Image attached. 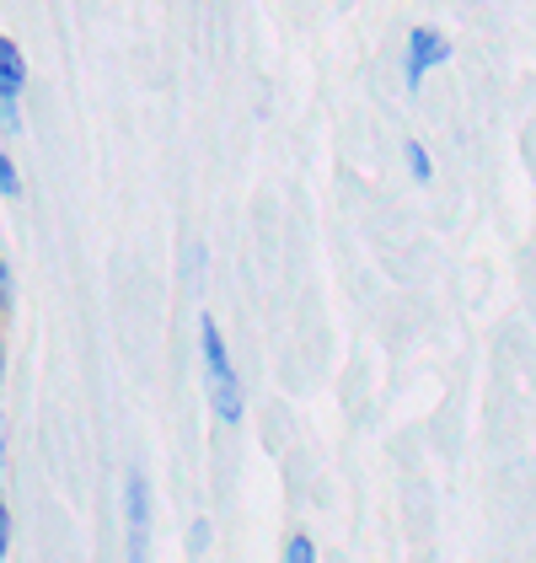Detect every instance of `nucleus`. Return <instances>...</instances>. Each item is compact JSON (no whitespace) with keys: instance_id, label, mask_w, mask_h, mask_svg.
<instances>
[{"instance_id":"nucleus-1","label":"nucleus","mask_w":536,"mask_h":563,"mask_svg":"<svg viewBox=\"0 0 536 563\" xmlns=\"http://www.w3.org/2000/svg\"><path fill=\"white\" fill-rule=\"evenodd\" d=\"M199 354H204V382H210V402L225 424L242 419V387H236V365H231V349H225L215 317L199 322Z\"/></svg>"},{"instance_id":"nucleus-2","label":"nucleus","mask_w":536,"mask_h":563,"mask_svg":"<svg viewBox=\"0 0 536 563\" xmlns=\"http://www.w3.org/2000/svg\"><path fill=\"white\" fill-rule=\"evenodd\" d=\"M124 563H150V483L139 467L124 477Z\"/></svg>"},{"instance_id":"nucleus-3","label":"nucleus","mask_w":536,"mask_h":563,"mask_svg":"<svg viewBox=\"0 0 536 563\" xmlns=\"http://www.w3.org/2000/svg\"><path fill=\"white\" fill-rule=\"evenodd\" d=\"M450 59V44L435 33V27H418V33H407V59H402V76H407V87L418 91V81L429 76V65H446Z\"/></svg>"},{"instance_id":"nucleus-4","label":"nucleus","mask_w":536,"mask_h":563,"mask_svg":"<svg viewBox=\"0 0 536 563\" xmlns=\"http://www.w3.org/2000/svg\"><path fill=\"white\" fill-rule=\"evenodd\" d=\"M27 91V59L11 38H0V102H16Z\"/></svg>"},{"instance_id":"nucleus-5","label":"nucleus","mask_w":536,"mask_h":563,"mask_svg":"<svg viewBox=\"0 0 536 563\" xmlns=\"http://www.w3.org/2000/svg\"><path fill=\"white\" fill-rule=\"evenodd\" d=\"M284 563H316V548H312L306 531H295V537L284 542Z\"/></svg>"},{"instance_id":"nucleus-6","label":"nucleus","mask_w":536,"mask_h":563,"mask_svg":"<svg viewBox=\"0 0 536 563\" xmlns=\"http://www.w3.org/2000/svg\"><path fill=\"white\" fill-rule=\"evenodd\" d=\"M407 173L418 177V183H429V177H435V167H429V151H424L418 140H407Z\"/></svg>"},{"instance_id":"nucleus-7","label":"nucleus","mask_w":536,"mask_h":563,"mask_svg":"<svg viewBox=\"0 0 536 563\" xmlns=\"http://www.w3.org/2000/svg\"><path fill=\"white\" fill-rule=\"evenodd\" d=\"M0 194H5V199H22V177H16V167H11L5 151H0Z\"/></svg>"},{"instance_id":"nucleus-8","label":"nucleus","mask_w":536,"mask_h":563,"mask_svg":"<svg viewBox=\"0 0 536 563\" xmlns=\"http://www.w3.org/2000/svg\"><path fill=\"white\" fill-rule=\"evenodd\" d=\"M0 124H5V130H22V119H16V102H0Z\"/></svg>"},{"instance_id":"nucleus-9","label":"nucleus","mask_w":536,"mask_h":563,"mask_svg":"<svg viewBox=\"0 0 536 563\" xmlns=\"http://www.w3.org/2000/svg\"><path fill=\"white\" fill-rule=\"evenodd\" d=\"M5 548H11V516H5V505H0V559H5Z\"/></svg>"},{"instance_id":"nucleus-10","label":"nucleus","mask_w":536,"mask_h":563,"mask_svg":"<svg viewBox=\"0 0 536 563\" xmlns=\"http://www.w3.org/2000/svg\"><path fill=\"white\" fill-rule=\"evenodd\" d=\"M0 306H11V268L0 263Z\"/></svg>"},{"instance_id":"nucleus-11","label":"nucleus","mask_w":536,"mask_h":563,"mask_svg":"<svg viewBox=\"0 0 536 563\" xmlns=\"http://www.w3.org/2000/svg\"><path fill=\"white\" fill-rule=\"evenodd\" d=\"M0 467H5V430H0Z\"/></svg>"},{"instance_id":"nucleus-12","label":"nucleus","mask_w":536,"mask_h":563,"mask_svg":"<svg viewBox=\"0 0 536 563\" xmlns=\"http://www.w3.org/2000/svg\"><path fill=\"white\" fill-rule=\"evenodd\" d=\"M0 382H5V344H0Z\"/></svg>"}]
</instances>
